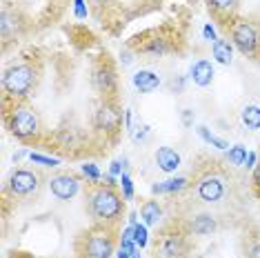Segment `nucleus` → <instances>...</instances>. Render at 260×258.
<instances>
[{
    "mask_svg": "<svg viewBox=\"0 0 260 258\" xmlns=\"http://www.w3.org/2000/svg\"><path fill=\"white\" fill-rule=\"evenodd\" d=\"M89 5H91V14L105 25V18L109 16V11L116 9L118 0H89Z\"/></svg>",
    "mask_w": 260,
    "mask_h": 258,
    "instance_id": "obj_18",
    "label": "nucleus"
},
{
    "mask_svg": "<svg viewBox=\"0 0 260 258\" xmlns=\"http://www.w3.org/2000/svg\"><path fill=\"white\" fill-rule=\"evenodd\" d=\"M89 85L100 101L120 103V76L114 56L107 49H100L89 60Z\"/></svg>",
    "mask_w": 260,
    "mask_h": 258,
    "instance_id": "obj_8",
    "label": "nucleus"
},
{
    "mask_svg": "<svg viewBox=\"0 0 260 258\" xmlns=\"http://www.w3.org/2000/svg\"><path fill=\"white\" fill-rule=\"evenodd\" d=\"M3 120L9 136L27 147H45L47 127L34 103H3Z\"/></svg>",
    "mask_w": 260,
    "mask_h": 258,
    "instance_id": "obj_5",
    "label": "nucleus"
},
{
    "mask_svg": "<svg viewBox=\"0 0 260 258\" xmlns=\"http://www.w3.org/2000/svg\"><path fill=\"white\" fill-rule=\"evenodd\" d=\"M47 185H49V191L54 194L58 201H72L76 194L80 191V187H85V180H82L80 174L76 172H56L47 178Z\"/></svg>",
    "mask_w": 260,
    "mask_h": 258,
    "instance_id": "obj_11",
    "label": "nucleus"
},
{
    "mask_svg": "<svg viewBox=\"0 0 260 258\" xmlns=\"http://www.w3.org/2000/svg\"><path fill=\"white\" fill-rule=\"evenodd\" d=\"M242 256L245 258H260V232L258 230H247L240 240Z\"/></svg>",
    "mask_w": 260,
    "mask_h": 258,
    "instance_id": "obj_17",
    "label": "nucleus"
},
{
    "mask_svg": "<svg viewBox=\"0 0 260 258\" xmlns=\"http://www.w3.org/2000/svg\"><path fill=\"white\" fill-rule=\"evenodd\" d=\"M47 3H49V7L54 9V18L58 20L62 16V11L69 7V3H72V0H47Z\"/></svg>",
    "mask_w": 260,
    "mask_h": 258,
    "instance_id": "obj_23",
    "label": "nucleus"
},
{
    "mask_svg": "<svg viewBox=\"0 0 260 258\" xmlns=\"http://www.w3.org/2000/svg\"><path fill=\"white\" fill-rule=\"evenodd\" d=\"M200 134H203V136H205V140H207V143L216 145V147H220V149H224V147H227V143H224V140L216 138V136H211V134H207V129H205V127H200Z\"/></svg>",
    "mask_w": 260,
    "mask_h": 258,
    "instance_id": "obj_25",
    "label": "nucleus"
},
{
    "mask_svg": "<svg viewBox=\"0 0 260 258\" xmlns=\"http://www.w3.org/2000/svg\"><path fill=\"white\" fill-rule=\"evenodd\" d=\"M214 58L218 62H222V64H229L232 62V43L229 40H224V38H218L214 40Z\"/></svg>",
    "mask_w": 260,
    "mask_h": 258,
    "instance_id": "obj_19",
    "label": "nucleus"
},
{
    "mask_svg": "<svg viewBox=\"0 0 260 258\" xmlns=\"http://www.w3.org/2000/svg\"><path fill=\"white\" fill-rule=\"evenodd\" d=\"M207 14L211 16V20L218 25V29L224 34L234 18L240 14V0H205Z\"/></svg>",
    "mask_w": 260,
    "mask_h": 258,
    "instance_id": "obj_12",
    "label": "nucleus"
},
{
    "mask_svg": "<svg viewBox=\"0 0 260 258\" xmlns=\"http://www.w3.org/2000/svg\"><path fill=\"white\" fill-rule=\"evenodd\" d=\"M251 191H253V196L260 201V163L253 167V174H251Z\"/></svg>",
    "mask_w": 260,
    "mask_h": 258,
    "instance_id": "obj_24",
    "label": "nucleus"
},
{
    "mask_svg": "<svg viewBox=\"0 0 260 258\" xmlns=\"http://www.w3.org/2000/svg\"><path fill=\"white\" fill-rule=\"evenodd\" d=\"M191 80L198 87H209L211 80H214V64L205 58H200L191 64Z\"/></svg>",
    "mask_w": 260,
    "mask_h": 258,
    "instance_id": "obj_15",
    "label": "nucleus"
},
{
    "mask_svg": "<svg viewBox=\"0 0 260 258\" xmlns=\"http://www.w3.org/2000/svg\"><path fill=\"white\" fill-rule=\"evenodd\" d=\"M140 216H143V220L149 227H158L165 220V207H162V203L156 201V198H145V201L140 203Z\"/></svg>",
    "mask_w": 260,
    "mask_h": 258,
    "instance_id": "obj_13",
    "label": "nucleus"
},
{
    "mask_svg": "<svg viewBox=\"0 0 260 258\" xmlns=\"http://www.w3.org/2000/svg\"><path fill=\"white\" fill-rule=\"evenodd\" d=\"M120 227L91 222L74 238V258H114Z\"/></svg>",
    "mask_w": 260,
    "mask_h": 258,
    "instance_id": "obj_7",
    "label": "nucleus"
},
{
    "mask_svg": "<svg viewBox=\"0 0 260 258\" xmlns=\"http://www.w3.org/2000/svg\"><path fill=\"white\" fill-rule=\"evenodd\" d=\"M156 165L162 169V172H176L180 167V154L171 147H158L156 149Z\"/></svg>",
    "mask_w": 260,
    "mask_h": 258,
    "instance_id": "obj_16",
    "label": "nucleus"
},
{
    "mask_svg": "<svg viewBox=\"0 0 260 258\" xmlns=\"http://www.w3.org/2000/svg\"><path fill=\"white\" fill-rule=\"evenodd\" d=\"M242 122H245V127L251 129V132L260 129V107L258 105H247V107L242 109Z\"/></svg>",
    "mask_w": 260,
    "mask_h": 258,
    "instance_id": "obj_21",
    "label": "nucleus"
},
{
    "mask_svg": "<svg viewBox=\"0 0 260 258\" xmlns=\"http://www.w3.org/2000/svg\"><path fill=\"white\" fill-rule=\"evenodd\" d=\"M34 18L22 9L18 3H3V11H0V38H3V51L7 54L11 45H18L25 40L29 34L34 31Z\"/></svg>",
    "mask_w": 260,
    "mask_h": 258,
    "instance_id": "obj_10",
    "label": "nucleus"
},
{
    "mask_svg": "<svg viewBox=\"0 0 260 258\" xmlns=\"http://www.w3.org/2000/svg\"><path fill=\"white\" fill-rule=\"evenodd\" d=\"M82 198H85V212L91 222L114 227L122 225L127 212V196H122L114 180H87L82 187Z\"/></svg>",
    "mask_w": 260,
    "mask_h": 258,
    "instance_id": "obj_4",
    "label": "nucleus"
},
{
    "mask_svg": "<svg viewBox=\"0 0 260 258\" xmlns=\"http://www.w3.org/2000/svg\"><path fill=\"white\" fill-rule=\"evenodd\" d=\"M187 3H196V0H187Z\"/></svg>",
    "mask_w": 260,
    "mask_h": 258,
    "instance_id": "obj_27",
    "label": "nucleus"
},
{
    "mask_svg": "<svg viewBox=\"0 0 260 258\" xmlns=\"http://www.w3.org/2000/svg\"><path fill=\"white\" fill-rule=\"evenodd\" d=\"M187 47V27L180 20H165L156 27L136 34L125 49L143 60H158L165 56H180Z\"/></svg>",
    "mask_w": 260,
    "mask_h": 258,
    "instance_id": "obj_3",
    "label": "nucleus"
},
{
    "mask_svg": "<svg viewBox=\"0 0 260 258\" xmlns=\"http://www.w3.org/2000/svg\"><path fill=\"white\" fill-rule=\"evenodd\" d=\"M247 160V151L242 145H236V147H232V151H229V165H242V163Z\"/></svg>",
    "mask_w": 260,
    "mask_h": 258,
    "instance_id": "obj_22",
    "label": "nucleus"
},
{
    "mask_svg": "<svg viewBox=\"0 0 260 258\" xmlns=\"http://www.w3.org/2000/svg\"><path fill=\"white\" fill-rule=\"evenodd\" d=\"M47 58L43 49L34 47L11 60L3 72V103H25L38 93L45 80Z\"/></svg>",
    "mask_w": 260,
    "mask_h": 258,
    "instance_id": "obj_2",
    "label": "nucleus"
},
{
    "mask_svg": "<svg viewBox=\"0 0 260 258\" xmlns=\"http://www.w3.org/2000/svg\"><path fill=\"white\" fill-rule=\"evenodd\" d=\"M174 212H207L218 220L229 225V218L240 207L238 178L232 174L229 165L207 154H198L191 165V176L182 191L174 194Z\"/></svg>",
    "mask_w": 260,
    "mask_h": 258,
    "instance_id": "obj_1",
    "label": "nucleus"
},
{
    "mask_svg": "<svg viewBox=\"0 0 260 258\" xmlns=\"http://www.w3.org/2000/svg\"><path fill=\"white\" fill-rule=\"evenodd\" d=\"M187 183L189 180L187 178H176V180H167V183H158V185H153L151 187V191L153 194H178V191H182L187 187Z\"/></svg>",
    "mask_w": 260,
    "mask_h": 258,
    "instance_id": "obj_20",
    "label": "nucleus"
},
{
    "mask_svg": "<svg viewBox=\"0 0 260 258\" xmlns=\"http://www.w3.org/2000/svg\"><path fill=\"white\" fill-rule=\"evenodd\" d=\"M134 87L140 93H151L160 87V76L156 72H151V69H138L134 74Z\"/></svg>",
    "mask_w": 260,
    "mask_h": 258,
    "instance_id": "obj_14",
    "label": "nucleus"
},
{
    "mask_svg": "<svg viewBox=\"0 0 260 258\" xmlns=\"http://www.w3.org/2000/svg\"><path fill=\"white\" fill-rule=\"evenodd\" d=\"M193 234L180 216L171 214L156 230L151 240L149 258H191L193 254Z\"/></svg>",
    "mask_w": 260,
    "mask_h": 258,
    "instance_id": "obj_6",
    "label": "nucleus"
},
{
    "mask_svg": "<svg viewBox=\"0 0 260 258\" xmlns=\"http://www.w3.org/2000/svg\"><path fill=\"white\" fill-rule=\"evenodd\" d=\"M136 243H138V245H145V243H147V238H145V232L140 230V227H138V230H136Z\"/></svg>",
    "mask_w": 260,
    "mask_h": 258,
    "instance_id": "obj_26",
    "label": "nucleus"
},
{
    "mask_svg": "<svg viewBox=\"0 0 260 258\" xmlns=\"http://www.w3.org/2000/svg\"><path fill=\"white\" fill-rule=\"evenodd\" d=\"M47 183L45 176L34 167H14L5 178L3 185V207L7 209L9 203H31L36 201Z\"/></svg>",
    "mask_w": 260,
    "mask_h": 258,
    "instance_id": "obj_9",
    "label": "nucleus"
}]
</instances>
